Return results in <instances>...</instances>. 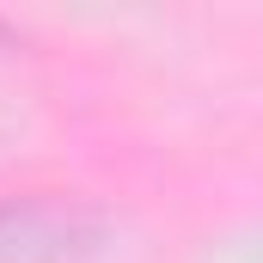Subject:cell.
Instances as JSON below:
<instances>
[{"label":"cell","mask_w":263,"mask_h":263,"mask_svg":"<svg viewBox=\"0 0 263 263\" xmlns=\"http://www.w3.org/2000/svg\"><path fill=\"white\" fill-rule=\"evenodd\" d=\"M0 263H86V227L55 202L0 208Z\"/></svg>","instance_id":"1"}]
</instances>
